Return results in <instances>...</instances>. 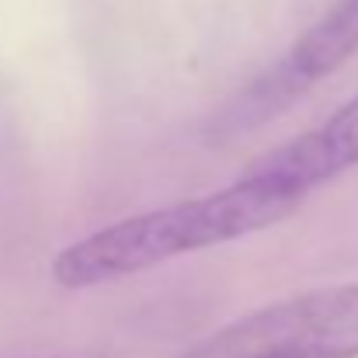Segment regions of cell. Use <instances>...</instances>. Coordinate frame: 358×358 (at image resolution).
I'll return each mask as SVG.
<instances>
[{
    "label": "cell",
    "instance_id": "5b68a950",
    "mask_svg": "<svg viewBox=\"0 0 358 358\" xmlns=\"http://www.w3.org/2000/svg\"><path fill=\"white\" fill-rule=\"evenodd\" d=\"M38 358H49V355H38Z\"/></svg>",
    "mask_w": 358,
    "mask_h": 358
},
{
    "label": "cell",
    "instance_id": "6da1fadb",
    "mask_svg": "<svg viewBox=\"0 0 358 358\" xmlns=\"http://www.w3.org/2000/svg\"><path fill=\"white\" fill-rule=\"evenodd\" d=\"M303 202L306 195L250 167L227 188L125 216L73 240L52 257L49 275L63 289L112 285L174 257L271 230L292 220L303 209Z\"/></svg>",
    "mask_w": 358,
    "mask_h": 358
},
{
    "label": "cell",
    "instance_id": "3957f363",
    "mask_svg": "<svg viewBox=\"0 0 358 358\" xmlns=\"http://www.w3.org/2000/svg\"><path fill=\"white\" fill-rule=\"evenodd\" d=\"M355 52L358 0H338L289 45V52L275 66H268L237 98L223 105V112L213 119V139H234L243 132H257L264 122L278 119L303 94H310L317 84L338 73Z\"/></svg>",
    "mask_w": 358,
    "mask_h": 358
},
{
    "label": "cell",
    "instance_id": "277c9868",
    "mask_svg": "<svg viewBox=\"0 0 358 358\" xmlns=\"http://www.w3.org/2000/svg\"><path fill=\"white\" fill-rule=\"evenodd\" d=\"M352 167H358V94L345 101L334 115H327L317 129L289 139L261 164H254V171L278 178L299 195L331 185Z\"/></svg>",
    "mask_w": 358,
    "mask_h": 358
},
{
    "label": "cell",
    "instance_id": "7a4b0ae2",
    "mask_svg": "<svg viewBox=\"0 0 358 358\" xmlns=\"http://www.w3.org/2000/svg\"><path fill=\"white\" fill-rule=\"evenodd\" d=\"M181 358H358V282L268 303Z\"/></svg>",
    "mask_w": 358,
    "mask_h": 358
}]
</instances>
